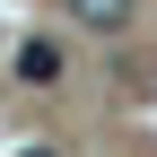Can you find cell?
<instances>
[{
    "instance_id": "2",
    "label": "cell",
    "mask_w": 157,
    "mask_h": 157,
    "mask_svg": "<svg viewBox=\"0 0 157 157\" xmlns=\"http://www.w3.org/2000/svg\"><path fill=\"white\" fill-rule=\"evenodd\" d=\"M70 17H78L87 35H122V26H131V0H70Z\"/></svg>"
},
{
    "instance_id": "3",
    "label": "cell",
    "mask_w": 157,
    "mask_h": 157,
    "mask_svg": "<svg viewBox=\"0 0 157 157\" xmlns=\"http://www.w3.org/2000/svg\"><path fill=\"white\" fill-rule=\"evenodd\" d=\"M17 157H61V148H17Z\"/></svg>"
},
{
    "instance_id": "1",
    "label": "cell",
    "mask_w": 157,
    "mask_h": 157,
    "mask_svg": "<svg viewBox=\"0 0 157 157\" xmlns=\"http://www.w3.org/2000/svg\"><path fill=\"white\" fill-rule=\"evenodd\" d=\"M61 70H70V52L52 44V35H26V44H17V78H26V87H61Z\"/></svg>"
}]
</instances>
